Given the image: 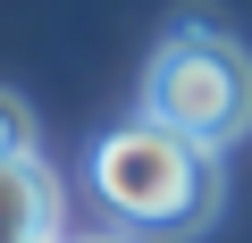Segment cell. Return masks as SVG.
<instances>
[{
	"label": "cell",
	"instance_id": "cell-5",
	"mask_svg": "<svg viewBox=\"0 0 252 243\" xmlns=\"http://www.w3.org/2000/svg\"><path fill=\"white\" fill-rule=\"evenodd\" d=\"M84 243H135V235H84Z\"/></svg>",
	"mask_w": 252,
	"mask_h": 243
},
{
	"label": "cell",
	"instance_id": "cell-2",
	"mask_svg": "<svg viewBox=\"0 0 252 243\" xmlns=\"http://www.w3.org/2000/svg\"><path fill=\"white\" fill-rule=\"evenodd\" d=\"M143 117L193 135L202 151H227L252 135V51L210 26V17H185L160 34L152 67H143Z\"/></svg>",
	"mask_w": 252,
	"mask_h": 243
},
{
	"label": "cell",
	"instance_id": "cell-3",
	"mask_svg": "<svg viewBox=\"0 0 252 243\" xmlns=\"http://www.w3.org/2000/svg\"><path fill=\"white\" fill-rule=\"evenodd\" d=\"M59 176L42 168V151H17L0 160V243H59Z\"/></svg>",
	"mask_w": 252,
	"mask_h": 243
},
{
	"label": "cell",
	"instance_id": "cell-4",
	"mask_svg": "<svg viewBox=\"0 0 252 243\" xmlns=\"http://www.w3.org/2000/svg\"><path fill=\"white\" fill-rule=\"evenodd\" d=\"M17 151H34V109L17 92H0V160H17Z\"/></svg>",
	"mask_w": 252,
	"mask_h": 243
},
{
	"label": "cell",
	"instance_id": "cell-1",
	"mask_svg": "<svg viewBox=\"0 0 252 243\" xmlns=\"http://www.w3.org/2000/svg\"><path fill=\"white\" fill-rule=\"evenodd\" d=\"M93 193L126 235H202L227 201L219 151L193 135L160 126V117H126L93 143Z\"/></svg>",
	"mask_w": 252,
	"mask_h": 243
}]
</instances>
